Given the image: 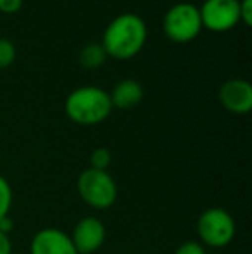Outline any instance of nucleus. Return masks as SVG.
Returning a JSON list of instances; mask_svg holds the SVG:
<instances>
[{
  "label": "nucleus",
  "mask_w": 252,
  "mask_h": 254,
  "mask_svg": "<svg viewBox=\"0 0 252 254\" xmlns=\"http://www.w3.org/2000/svg\"><path fill=\"white\" fill-rule=\"evenodd\" d=\"M147 40L145 21L137 14H121L105 28L102 47L114 59H131L144 49Z\"/></svg>",
  "instance_id": "1"
},
{
  "label": "nucleus",
  "mask_w": 252,
  "mask_h": 254,
  "mask_svg": "<svg viewBox=\"0 0 252 254\" xmlns=\"http://www.w3.org/2000/svg\"><path fill=\"white\" fill-rule=\"evenodd\" d=\"M64 109L71 121L92 127L107 120L112 111V104L109 94L102 88L80 87L67 95Z\"/></svg>",
  "instance_id": "2"
},
{
  "label": "nucleus",
  "mask_w": 252,
  "mask_h": 254,
  "mask_svg": "<svg viewBox=\"0 0 252 254\" xmlns=\"http://www.w3.org/2000/svg\"><path fill=\"white\" fill-rule=\"evenodd\" d=\"M78 194L94 209H107L118 199V185L107 171L88 168L78 177Z\"/></svg>",
  "instance_id": "3"
},
{
  "label": "nucleus",
  "mask_w": 252,
  "mask_h": 254,
  "mask_svg": "<svg viewBox=\"0 0 252 254\" xmlns=\"http://www.w3.org/2000/svg\"><path fill=\"white\" fill-rule=\"evenodd\" d=\"M197 234L202 246L225 248L235 237V220L223 207H209L199 216Z\"/></svg>",
  "instance_id": "4"
},
{
  "label": "nucleus",
  "mask_w": 252,
  "mask_h": 254,
  "mask_svg": "<svg viewBox=\"0 0 252 254\" xmlns=\"http://www.w3.org/2000/svg\"><path fill=\"white\" fill-rule=\"evenodd\" d=\"M162 28L169 40L178 44L192 42L202 30L201 12L192 3H176L166 12Z\"/></svg>",
  "instance_id": "5"
},
{
  "label": "nucleus",
  "mask_w": 252,
  "mask_h": 254,
  "mask_svg": "<svg viewBox=\"0 0 252 254\" xmlns=\"http://www.w3.org/2000/svg\"><path fill=\"white\" fill-rule=\"evenodd\" d=\"M199 12L202 28L216 33L228 31L240 23L239 0H205Z\"/></svg>",
  "instance_id": "6"
},
{
  "label": "nucleus",
  "mask_w": 252,
  "mask_h": 254,
  "mask_svg": "<svg viewBox=\"0 0 252 254\" xmlns=\"http://www.w3.org/2000/svg\"><path fill=\"white\" fill-rule=\"evenodd\" d=\"M69 237L78 254H94L104 246L105 227L99 218L85 216L74 225Z\"/></svg>",
  "instance_id": "7"
},
{
  "label": "nucleus",
  "mask_w": 252,
  "mask_h": 254,
  "mask_svg": "<svg viewBox=\"0 0 252 254\" xmlns=\"http://www.w3.org/2000/svg\"><path fill=\"white\" fill-rule=\"evenodd\" d=\"M30 254H78L71 237L59 228H42L30 242Z\"/></svg>",
  "instance_id": "8"
},
{
  "label": "nucleus",
  "mask_w": 252,
  "mask_h": 254,
  "mask_svg": "<svg viewBox=\"0 0 252 254\" xmlns=\"http://www.w3.org/2000/svg\"><path fill=\"white\" fill-rule=\"evenodd\" d=\"M219 102L233 114H247L252 107V87L246 80H228L219 88Z\"/></svg>",
  "instance_id": "9"
},
{
  "label": "nucleus",
  "mask_w": 252,
  "mask_h": 254,
  "mask_svg": "<svg viewBox=\"0 0 252 254\" xmlns=\"http://www.w3.org/2000/svg\"><path fill=\"white\" fill-rule=\"evenodd\" d=\"M109 99L116 109H133L144 99V87L137 80H121L112 88Z\"/></svg>",
  "instance_id": "10"
},
{
  "label": "nucleus",
  "mask_w": 252,
  "mask_h": 254,
  "mask_svg": "<svg viewBox=\"0 0 252 254\" xmlns=\"http://www.w3.org/2000/svg\"><path fill=\"white\" fill-rule=\"evenodd\" d=\"M105 59H107V54H105L104 47L101 44H88L80 52V63L87 69L101 67L105 63Z\"/></svg>",
  "instance_id": "11"
},
{
  "label": "nucleus",
  "mask_w": 252,
  "mask_h": 254,
  "mask_svg": "<svg viewBox=\"0 0 252 254\" xmlns=\"http://www.w3.org/2000/svg\"><path fill=\"white\" fill-rule=\"evenodd\" d=\"M10 206H12V189L9 182L0 175V220L9 214Z\"/></svg>",
  "instance_id": "12"
},
{
  "label": "nucleus",
  "mask_w": 252,
  "mask_h": 254,
  "mask_svg": "<svg viewBox=\"0 0 252 254\" xmlns=\"http://www.w3.org/2000/svg\"><path fill=\"white\" fill-rule=\"evenodd\" d=\"M16 59V47L7 38H0V69H5Z\"/></svg>",
  "instance_id": "13"
},
{
  "label": "nucleus",
  "mask_w": 252,
  "mask_h": 254,
  "mask_svg": "<svg viewBox=\"0 0 252 254\" xmlns=\"http://www.w3.org/2000/svg\"><path fill=\"white\" fill-rule=\"evenodd\" d=\"M111 161H112V156L107 149L104 147H99L92 152L90 156V163H92V168L95 170H102V171H107V168L111 166Z\"/></svg>",
  "instance_id": "14"
},
{
  "label": "nucleus",
  "mask_w": 252,
  "mask_h": 254,
  "mask_svg": "<svg viewBox=\"0 0 252 254\" xmlns=\"http://www.w3.org/2000/svg\"><path fill=\"white\" fill-rule=\"evenodd\" d=\"M175 254H207L205 248L197 241H187L183 244L178 246V249L175 251Z\"/></svg>",
  "instance_id": "15"
},
{
  "label": "nucleus",
  "mask_w": 252,
  "mask_h": 254,
  "mask_svg": "<svg viewBox=\"0 0 252 254\" xmlns=\"http://www.w3.org/2000/svg\"><path fill=\"white\" fill-rule=\"evenodd\" d=\"M240 21L246 26H251L252 23V0H239Z\"/></svg>",
  "instance_id": "16"
},
{
  "label": "nucleus",
  "mask_w": 252,
  "mask_h": 254,
  "mask_svg": "<svg viewBox=\"0 0 252 254\" xmlns=\"http://www.w3.org/2000/svg\"><path fill=\"white\" fill-rule=\"evenodd\" d=\"M23 7V0H0V12L16 14Z\"/></svg>",
  "instance_id": "17"
},
{
  "label": "nucleus",
  "mask_w": 252,
  "mask_h": 254,
  "mask_svg": "<svg viewBox=\"0 0 252 254\" xmlns=\"http://www.w3.org/2000/svg\"><path fill=\"white\" fill-rule=\"evenodd\" d=\"M10 253H12V244H10L9 235L0 232V254H10Z\"/></svg>",
  "instance_id": "18"
},
{
  "label": "nucleus",
  "mask_w": 252,
  "mask_h": 254,
  "mask_svg": "<svg viewBox=\"0 0 252 254\" xmlns=\"http://www.w3.org/2000/svg\"><path fill=\"white\" fill-rule=\"evenodd\" d=\"M12 227H14V223H12V220H10L9 214H7V216H3L2 220H0V232H3V234L9 235V232L12 230Z\"/></svg>",
  "instance_id": "19"
},
{
  "label": "nucleus",
  "mask_w": 252,
  "mask_h": 254,
  "mask_svg": "<svg viewBox=\"0 0 252 254\" xmlns=\"http://www.w3.org/2000/svg\"><path fill=\"white\" fill-rule=\"evenodd\" d=\"M10 254H24V253H10Z\"/></svg>",
  "instance_id": "20"
}]
</instances>
